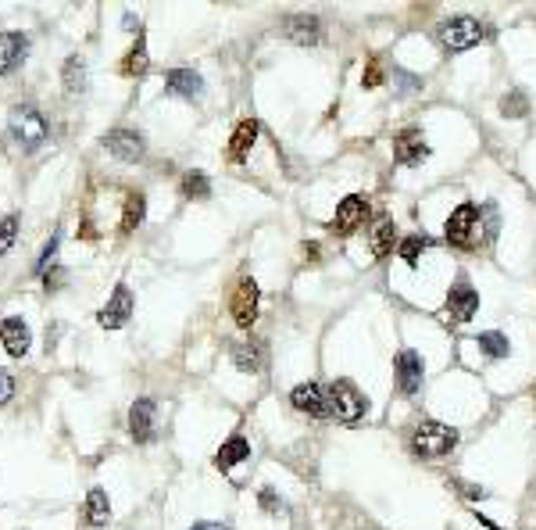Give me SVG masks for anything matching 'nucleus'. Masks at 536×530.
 Instances as JSON below:
<instances>
[{
  "mask_svg": "<svg viewBox=\"0 0 536 530\" xmlns=\"http://www.w3.org/2000/svg\"><path fill=\"white\" fill-rule=\"evenodd\" d=\"M143 219H147V198L140 191H129L125 194V209H122V222H118V233L129 237L133 229L143 226Z\"/></svg>",
  "mask_w": 536,
  "mask_h": 530,
  "instance_id": "22",
  "label": "nucleus"
},
{
  "mask_svg": "<svg viewBox=\"0 0 536 530\" xmlns=\"http://www.w3.org/2000/svg\"><path fill=\"white\" fill-rule=\"evenodd\" d=\"M368 219H372L368 201H365L361 194H351V198H344V201L337 205V215H333V233H340V237H351V233H357V229H361Z\"/></svg>",
  "mask_w": 536,
  "mask_h": 530,
  "instance_id": "10",
  "label": "nucleus"
},
{
  "mask_svg": "<svg viewBox=\"0 0 536 530\" xmlns=\"http://www.w3.org/2000/svg\"><path fill=\"white\" fill-rule=\"evenodd\" d=\"M437 40H440L444 51L457 54V51H468V47L483 43L486 40V29L476 18H447V22H440V29H437Z\"/></svg>",
  "mask_w": 536,
  "mask_h": 530,
  "instance_id": "4",
  "label": "nucleus"
},
{
  "mask_svg": "<svg viewBox=\"0 0 536 530\" xmlns=\"http://www.w3.org/2000/svg\"><path fill=\"white\" fill-rule=\"evenodd\" d=\"M179 191H182V198H189V201H208V198H211V180H208L204 172H186L182 183H179Z\"/></svg>",
  "mask_w": 536,
  "mask_h": 530,
  "instance_id": "27",
  "label": "nucleus"
},
{
  "mask_svg": "<svg viewBox=\"0 0 536 530\" xmlns=\"http://www.w3.org/2000/svg\"><path fill=\"white\" fill-rule=\"evenodd\" d=\"M147 69H151V54H147V40H143V33L136 36V43L125 51V58L118 61V72L122 76H129V79H136V76H147Z\"/></svg>",
  "mask_w": 536,
  "mask_h": 530,
  "instance_id": "21",
  "label": "nucleus"
},
{
  "mask_svg": "<svg viewBox=\"0 0 536 530\" xmlns=\"http://www.w3.org/2000/svg\"><path fill=\"white\" fill-rule=\"evenodd\" d=\"M290 405L311 420H326L329 416V402H326V391L319 384H297L290 391Z\"/></svg>",
  "mask_w": 536,
  "mask_h": 530,
  "instance_id": "13",
  "label": "nucleus"
},
{
  "mask_svg": "<svg viewBox=\"0 0 536 530\" xmlns=\"http://www.w3.org/2000/svg\"><path fill=\"white\" fill-rule=\"evenodd\" d=\"M479 312V294L476 287L468 284V276H457L447 291V316L454 322H468V319Z\"/></svg>",
  "mask_w": 536,
  "mask_h": 530,
  "instance_id": "9",
  "label": "nucleus"
},
{
  "mask_svg": "<svg viewBox=\"0 0 536 530\" xmlns=\"http://www.w3.org/2000/svg\"><path fill=\"white\" fill-rule=\"evenodd\" d=\"M408 448H411L415 459H426V462L444 459V455H450L457 448V430L440 423V420H422V423L411 430Z\"/></svg>",
  "mask_w": 536,
  "mask_h": 530,
  "instance_id": "1",
  "label": "nucleus"
},
{
  "mask_svg": "<svg viewBox=\"0 0 536 530\" xmlns=\"http://www.w3.org/2000/svg\"><path fill=\"white\" fill-rule=\"evenodd\" d=\"M258 305H262V291H258V284H254L251 276H244V280L236 284V291H233V302H229L233 322H236L240 330H251V326L258 322Z\"/></svg>",
  "mask_w": 536,
  "mask_h": 530,
  "instance_id": "6",
  "label": "nucleus"
},
{
  "mask_svg": "<svg viewBox=\"0 0 536 530\" xmlns=\"http://www.w3.org/2000/svg\"><path fill=\"white\" fill-rule=\"evenodd\" d=\"M422 251H426V237H404L397 255L404 258V265H411V269H415V265H419V258H422Z\"/></svg>",
  "mask_w": 536,
  "mask_h": 530,
  "instance_id": "30",
  "label": "nucleus"
},
{
  "mask_svg": "<svg viewBox=\"0 0 536 530\" xmlns=\"http://www.w3.org/2000/svg\"><path fill=\"white\" fill-rule=\"evenodd\" d=\"M0 344H4V351H7L11 358H22V355L29 351V344H32L29 322L22 316H4L0 319Z\"/></svg>",
  "mask_w": 536,
  "mask_h": 530,
  "instance_id": "14",
  "label": "nucleus"
},
{
  "mask_svg": "<svg viewBox=\"0 0 536 530\" xmlns=\"http://www.w3.org/2000/svg\"><path fill=\"white\" fill-rule=\"evenodd\" d=\"M133 309H136V302H133V291H129V284H118L115 287V294L104 302V309L97 312V322L104 326V330H122L129 316H133Z\"/></svg>",
  "mask_w": 536,
  "mask_h": 530,
  "instance_id": "8",
  "label": "nucleus"
},
{
  "mask_svg": "<svg viewBox=\"0 0 536 530\" xmlns=\"http://www.w3.org/2000/svg\"><path fill=\"white\" fill-rule=\"evenodd\" d=\"M61 280H65V273H61V269L43 273V287H47V291H58V287H61Z\"/></svg>",
  "mask_w": 536,
  "mask_h": 530,
  "instance_id": "37",
  "label": "nucleus"
},
{
  "mask_svg": "<svg viewBox=\"0 0 536 530\" xmlns=\"http://www.w3.org/2000/svg\"><path fill=\"white\" fill-rule=\"evenodd\" d=\"M247 459H251V441H247L244 433H233V437L222 441L218 451H215V466H218L222 473H229L233 466H240V462H247Z\"/></svg>",
  "mask_w": 536,
  "mask_h": 530,
  "instance_id": "19",
  "label": "nucleus"
},
{
  "mask_svg": "<svg viewBox=\"0 0 536 530\" xmlns=\"http://www.w3.org/2000/svg\"><path fill=\"white\" fill-rule=\"evenodd\" d=\"M476 344H479V351H483V355H490V358H508V351H512L508 337H504V333H497V330L479 333V337H476Z\"/></svg>",
  "mask_w": 536,
  "mask_h": 530,
  "instance_id": "28",
  "label": "nucleus"
},
{
  "mask_svg": "<svg viewBox=\"0 0 536 530\" xmlns=\"http://www.w3.org/2000/svg\"><path fill=\"white\" fill-rule=\"evenodd\" d=\"M154 423H158V402L154 398H136L129 409V433L136 444H147L154 437Z\"/></svg>",
  "mask_w": 536,
  "mask_h": 530,
  "instance_id": "12",
  "label": "nucleus"
},
{
  "mask_svg": "<svg viewBox=\"0 0 536 530\" xmlns=\"http://www.w3.org/2000/svg\"><path fill=\"white\" fill-rule=\"evenodd\" d=\"M393 240H397V229H393V222H390V219L375 222V229H372V255H375V258H386V255H393Z\"/></svg>",
  "mask_w": 536,
  "mask_h": 530,
  "instance_id": "26",
  "label": "nucleus"
},
{
  "mask_svg": "<svg viewBox=\"0 0 536 530\" xmlns=\"http://www.w3.org/2000/svg\"><path fill=\"white\" fill-rule=\"evenodd\" d=\"M189 530H222V527H215V524H193Z\"/></svg>",
  "mask_w": 536,
  "mask_h": 530,
  "instance_id": "40",
  "label": "nucleus"
},
{
  "mask_svg": "<svg viewBox=\"0 0 536 530\" xmlns=\"http://www.w3.org/2000/svg\"><path fill=\"white\" fill-rule=\"evenodd\" d=\"M14 398V377L7 369H0V405H7Z\"/></svg>",
  "mask_w": 536,
  "mask_h": 530,
  "instance_id": "36",
  "label": "nucleus"
},
{
  "mask_svg": "<svg viewBox=\"0 0 536 530\" xmlns=\"http://www.w3.org/2000/svg\"><path fill=\"white\" fill-rule=\"evenodd\" d=\"M282 33L293 43H300V47H315L322 40V22L315 14H293V18H286V29Z\"/></svg>",
  "mask_w": 536,
  "mask_h": 530,
  "instance_id": "18",
  "label": "nucleus"
},
{
  "mask_svg": "<svg viewBox=\"0 0 536 530\" xmlns=\"http://www.w3.org/2000/svg\"><path fill=\"white\" fill-rule=\"evenodd\" d=\"M379 83H383V69H379V61L372 58V61H368V69L361 72V87H365V90H375Z\"/></svg>",
  "mask_w": 536,
  "mask_h": 530,
  "instance_id": "34",
  "label": "nucleus"
},
{
  "mask_svg": "<svg viewBox=\"0 0 536 530\" xmlns=\"http://www.w3.org/2000/svg\"><path fill=\"white\" fill-rule=\"evenodd\" d=\"M457 484V491L465 495V498H486V491L483 488H472V484H465V480H454Z\"/></svg>",
  "mask_w": 536,
  "mask_h": 530,
  "instance_id": "38",
  "label": "nucleus"
},
{
  "mask_svg": "<svg viewBox=\"0 0 536 530\" xmlns=\"http://www.w3.org/2000/svg\"><path fill=\"white\" fill-rule=\"evenodd\" d=\"M61 83H65V94H72V98L87 94V61H83L79 54L65 58V65H61Z\"/></svg>",
  "mask_w": 536,
  "mask_h": 530,
  "instance_id": "24",
  "label": "nucleus"
},
{
  "mask_svg": "<svg viewBox=\"0 0 536 530\" xmlns=\"http://www.w3.org/2000/svg\"><path fill=\"white\" fill-rule=\"evenodd\" d=\"M7 133H11V140H14L22 151H40V147L47 144V136H51L43 111H40V107H32V105H14L11 107Z\"/></svg>",
  "mask_w": 536,
  "mask_h": 530,
  "instance_id": "2",
  "label": "nucleus"
},
{
  "mask_svg": "<svg viewBox=\"0 0 536 530\" xmlns=\"http://www.w3.org/2000/svg\"><path fill=\"white\" fill-rule=\"evenodd\" d=\"M319 251H322V247H319V244H315V240H311V244H304V247H300V255H304V262H319Z\"/></svg>",
  "mask_w": 536,
  "mask_h": 530,
  "instance_id": "39",
  "label": "nucleus"
},
{
  "mask_svg": "<svg viewBox=\"0 0 536 530\" xmlns=\"http://www.w3.org/2000/svg\"><path fill=\"white\" fill-rule=\"evenodd\" d=\"M165 94L182 98V101H197L204 94V79L193 69H172V72H165Z\"/></svg>",
  "mask_w": 536,
  "mask_h": 530,
  "instance_id": "17",
  "label": "nucleus"
},
{
  "mask_svg": "<svg viewBox=\"0 0 536 530\" xmlns=\"http://www.w3.org/2000/svg\"><path fill=\"white\" fill-rule=\"evenodd\" d=\"M29 58V36L25 33H0V76H11Z\"/></svg>",
  "mask_w": 536,
  "mask_h": 530,
  "instance_id": "16",
  "label": "nucleus"
},
{
  "mask_svg": "<svg viewBox=\"0 0 536 530\" xmlns=\"http://www.w3.org/2000/svg\"><path fill=\"white\" fill-rule=\"evenodd\" d=\"M233 362L244 373H262L265 369V348L258 340H240V344H233Z\"/></svg>",
  "mask_w": 536,
  "mask_h": 530,
  "instance_id": "23",
  "label": "nucleus"
},
{
  "mask_svg": "<svg viewBox=\"0 0 536 530\" xmlns=\"http://www.w3.org/2000/svg\"><path fill=\"white\" fill-rule=\"evenodd\" d=\"M393 158H397L401 165H419V162H426V158H430V144H426L422 129H404V133H397V136H393Z\"/></svg>",
  "mask_w": 536,
  "mask_h": 530,
  "instance_id": "15",
  "label": "nucleus"
},
{
  "mask_svg": "<svg viewBox=\"0 0 536 530\" xmlns=\"http://www.w3.org/2000/svg\"><path fill=\"white\" fill-rule=\"evenodd\" d=\"M476 226H479V209H476L472 201H465V205H457V209L450 212L444 233H447V240H450L454 247H468V244H472Z\"/></svg>",
  "mask_w": 536,
  "mask_h": 530,
  "instance_id": "11",
  "label": "nucleus"
},
{
  "mask_svg": "<svg viewBox=\"0 0 536 530\" xmlns=\"http://www.w3.org/2000/svg\"><path fill=\"white\" fill-rule=\"evenodd\" d=\"M18 240V215H0V255H7Z\"/></svg>",
  "mask_w": 536,
  "mask_h": 530,
  "instance_id": "32",
  "label": "nucleus"
},
{
  "mask_svg": "<svg viewBox=\"0 0 536 530\" xmlns=\"http://www.w3.org/2000/svg\"><path fill=\"white\" fill-rule=\"evenodd\" d=\"M326 402H329V416H337L340 423H357V420H365V413H368L365 395L357 391L351 380H333V384L326 387Z\"/></svg>",
  "mask_w": 536,
  "mask_h": 530,
  "instance_id": "3",
  "label": "nucleus"
},
{
  "mask_svg": "<svg viewBox=\"0 0 536 530\" xmlns=\"http://www.w3.org/2000/svg\"><path fill=\"white\" fill-rule=\"evenodd\" d=\"M83 513H87L89 527H107V520H111V498H107L104 488H89Z\"/></svg>",
  "mask_w": 536,
  "mask_h": 530,
  "instance_id": "25",
  "label": "nucleus"
},
{
  "mask_svg": "<svg viewBox=\"0 0 536 530\" xmlns=\"http://www.w3.org/2000/svg\"><path fill=\"white\" fill-rule=\"evenodd\" d=\"M526 111H530V101H526V94L512 90V94H504V98H501V115H504V118H522Z\"/></svg>",
  "mask_w": 536,
  "mask_h": 530,
  "instance_id": "31",
  "label": "nucleus"
},
{
  "mask_svg": "<svg viewBox=\"0 0 536 530\" xmlns=\"http://www.w3.org/2000/svg\"><path fill=\"white\" fill-rule=\"evenodd\" d=\"M258 122L254 118H244L236 129H233V140H229V158L233 162H247V154H251V147L258 144Z\"/></svg>",
  "mask_w": 536,
  "mask_h": 530,
  "instance_id": "20",
  "label": "nucleus"
},
{
  "mask_svg": "<svg viewBox=\"0 0 536 530\" xmlns=\"http://www.w3.org/2000/svg\"><path fill=\"white\" fill-rule=\"evenodd\" d=\"M422 377H426V366H422V355L404 348L397 358H393V380H397V391L404 398H415L422 391Z\"/></svg>",
  "mask_w": 536,
  "mask_h": 530,
  "instance_id": "7",
  "label": "nucleus"
},
{
  "mask_svg": "<svg viewBox=\"0 0 536 530\" xmlns=\"http://www.w3.org/2000/svg\"><path fill=\"white\" fill-rule=\"evenodd\" d=\"M104 151H107L111 158L125 162V165H136V162H143V154H147V140H143V133L118 126V129L104 133Z\"/></svg>",
  "mask_w": 536,
  "mask_h": 530,
  "instance_id": "5",
  "label": "nucleus"
},
{
  "mask_svg": "<svg viewBox=\"0 0 536 530\" xmlns=\"http://www.w3.org/2000/svg\"><path fill=\"white\" fill-rule=\"evenodd\" d=\"M258 502H262V506H265L268 513H272V516H279V513H282V509H286V506H282V498H279V495H275V491H272V488H265V491H262V495H258Z\"/></svg>",
  "mask_w": 536,
  "mask_h": 530,
  "instance_id": "35",
  "label": "nucleus"
},
{
  "mask_svg": "<svg viewBox=\"0 0 536 530\" xmlns=\"http://www.w3.org/2000/svg\"><path fill=\"white\" fill-rule=\"evenodd\" d=\"M422 90V79L415 72H404V69H393V94L397 98H408V94H419Z\"/></svg>",
  "mask_w": 536,
  "mask_h": 530,
  "instance_id": "29",
  "label": "nucleus"
},
{
  "mask_svg": "<svg viewBox=\"0 0 536 530\" xmlns=\"http://www.w3.org/2000/svg\"><path fill=\"white\" fill-rule=\"evenodd\" d=\"M58 247H61V229H54V237L43 244V251H40V258H36V273H47V265H51L54 255H58Z\"/></svg>",
  "mask_w": 536,
  "mask_h": 530,
  "instance_id": "33",
  "label": "nucleus"
}]
</instances>
